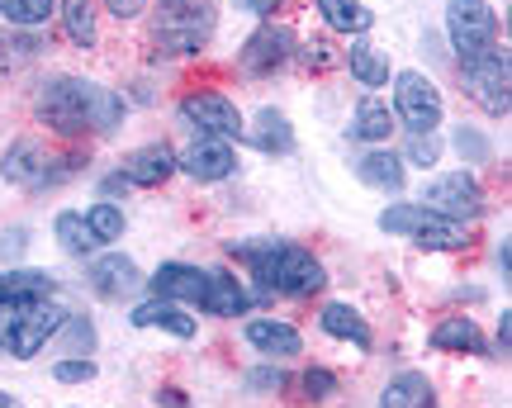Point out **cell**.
<instances>
[{"label": "cell", "instance_id": "cell-1", "mask_svg": "<svg viewBox=\"0 0 512 408\" xmlns=\"http://www.w3.org/2000/svg\"><path fill=\"white\" fill-rule=\"evenodd\" d=\"M38 119L62 138L81 133H114L124 124V100L86 76H53L38 91Z\"/></svg>", "mask_w": 512, "mask_h": 408}, {"label": "cell", "instance_id": "cell-2", "mask_svg": "<svg viewBox=\"0 0 512 408\" xmlns=\"http://www.w3.org/2000/svg\"><path fill=\"white\" fill-rule=\"evenodd\" d=\"M228 252L252 271L256 290L261 295H290V299H309L328 285V271L323 261L313 257L309 247L299 242H271V238H256V242H228Z\"/></svg>", "mask_w": 512, "mask_h": 408}, {"label": "cell", "instance_id": "cell-3", "mask_svg": "<svg viewBox=\"0 0 512 408\" xmlns=\"http://www.w3.org/2000/svg\"><path fill=\"white\" fill-rule=\"evenodd\" d=\"M380 228L394 233V238H413L427 252H456V247H465V223L441 219V214L422 209V204H389L380 214Z\"/></svg>", "mask_w": 512, "mask_h": 408}, {"label": "cell", "instance_id": "cell-4", "mask_svg": "<svg viewBox=\"0 0 512 408\" xmlns=\"http://www.w3.org/2000/svg\"><path fill=\"white\" fill-rule=\"evenodd\" d=\"M214 34V5L209 0H181V5H166V15L157 19V53L162 57H190L200 53Z\"/></svg>", "mask_w": 512, "mask_h": 408}, {"label": "cell", "instance_id": "cell-5", "mask_svg": "<svg viewBox=\"0 0 512 408\" xmlns=\"http://www.w3.org/2000/svg\"><path fill=\"white\" fill-rule=\"evenodd\" d=\"M422 209H432L441 219L451 223H465V219H479L484 214V190L470 171H437V176H427V186H422Z\"/></svg>", "mask_w": 512, "mask_h": 408}, {"label": "cell", "instance_id": "cell-6", "mask_svg": "<svg viewBox=\"0 0 512 408\" xmlns=\"http://www.w3.org/2000/svg\"><path fill=\"white\" fill-rule=\"evenodd\" d=\"M446 38L465 57H479L484 48L498 43V15L489 0H446Z\"/></svg>", "mask_w": 512, "mask_h": 408}, {"label": "cell", "instance_id": "cell-7", "mask_svg": "<svg viewBox=\"0 0 512 408\" xmlns=\"http://www.w3.org/2000/svg\"><path fill=\"white\" fill-rule=\"evenodd\" d=\"M394 119H403L408 133H437L446 119L441 91L422 72H399L394 76Z\"/></svg>", "mask_w": 512, "mask_h": 408}, {"label": "cell", "instance_id": "cell-8", "mask_svg": "<svg viewBox=\"0 0 512 408\" xmlns=\"http://www.w3.org/2000/svg\"><path fill=\"white\" fill-rule=\"evenodd\" d=\"M460 76H465V86L475 95V105H484L489 114H508V86H512V72H508V53L503 48H484L479 57H465L460 62Z\"/></svg>", "mask_w": 512, "mask_h": 408}, {"label": "cell", "instance_id": "cell-9", "mask_svg": "<svg viewBox=\"0 0 512 408\" xmlns=\"http://www.w3.org/2000/svg\"><path fill=\"white\" fill-rule=\"evenodd\" d=\"M67 323V314L57 309L53 299H34V304H24V314L10 323V333H5V352L15 356V361H29L48 347V337L57 333Z\"/></svg>", "mask_w": 512, "mask_h": 408}, {"label": "cell", "instance_id": "cell-10", "mask_svg": "<svg viewBox=\"0 0 512 408\" xmlns=\"http://www.w3.org/2000/svg\"><path fill=\"white\" fill-rule=\"evenodd\" d=\"M294 57V29L290 24H261L247 43H242L238 67L242 76H271Z\"/></svg>", "mask_w": 512, "mask_h": 408}, {"label": "cell", "instance_id": "cell-11", "mask_svg": "<svg viewBox=\"0 0 512 408\" xmlns=\"http://www.w3.org/2000/svg\"><path fill=\"white\" fill-rule=\"evenodd\" d=\"M181 119L209 138H242V114L223 91H195L181 100Z\"/></svg>", "mask_w": 512, "mask_h": 408}, {"label": "cell", "instance_id": "cell-12", "mask_svg": "<svg viewBox=\"0 0 512 408\" xmlns=\"http://www.w3.org/2000/svg\"><path fill=\"white\" fill-rule=\"evenodd\" d=\"M176 167H181L190 181L214 186V181H228V176L238 171V152H233V143H228V138H209V133H200V138H195V143L176 157Z\"/></svg>", "mask_w": 512, "mask_h": 408}, {"label": "cell", "instance_id": "cell-13", "mask_svg": "<svg viewBox=\"0 0 512 408\" xmlns=\"http://www.w3.org/2000/svg\"><path fill=\"white\" fill-rule=\"evenodd\" d=\"M152 299H171V304H204V290H209V271L200 266H185V261H166L152 271V280H143Z\"/></svg>", "mask_w": 512, "mask_h": 408}, {"label": "cell", "instance_id": "cell-14", "mask_svg": "<svg viewBox=\"0 0 512 408\" xmlns=\"http://www.w3.org/2000/svg\"><path fill=\"white\" fill-rule=\"evenodd\" d=\"M0 171H5V181H15L19 190H48L57 186V171H53V157L38 148L34 138H19L15 148L5 152V162H0Z\"/></svg>", "mask_w": 512, "mask_h": 408}, {"label": "cell", "instance_id": "cell-15", "mask_svg": "<svg viewBox=\"0 0 512 408\" xmlns=\"http://www.w3.org/2000/svg\"><path fill=\"white\" fill-rule=\"evenodd\" d=\"M86 280H91V290L100 299H124V295H133V290L143 285V271H138V261H133V257L110 252V257H95L91 261Z\"/></svg>", "mask_w": 512, "mask_h": 408}, {"label": "cell", "instance_id": "cell-16", "mask_svg": "<svg viewBox=\"0 0 512 408\" xmlns=\"http://www.w3.org/2000/svg\"><path fill=\"white\" fill-rule=\"evenodd\" d=\"M176 152L166 148V143H147V148L128 152L124 157V181L128 186H143V190H157L162 181H171L176 176Z\"/></svg>", "mask_w": 512, "mask_h": 408}, {"label": "cell", "instance_id": "cell-17", "mask_svg": "<svg viewBox=\"0 0 512 408\" xmlns=\"http://www.w3.org/2000/svg\"><path fill=\"white\" fill-rule=\"evenodd\" d=\"M242 337H247L261 356H299V352H304V337H299V328L280 323V318H252V323L242 328Z\"/></svg>", "mask_w": 512, "mask_h": 408}, {"label": "cell", "instance_id": "cell-18", "mask_svg": "<svg viewBox=\"0 0 512 408\" xmlns=\"http://www.w3.org/2000/svg\"><path fill=\"white\" fill-rule=\"evenodd\" d=\"M128 323H133V328H166V333L181 337V342H190V337L200 333V323L185 314L181 304H171V299H147V304H138Z\"/></svg>", "mask_w": 512, "mask_h": 408}, {"label": "cell", "instance_id": "cell-19", "mask_svg": "<svg viewBox=\"0 0 512 408\" xmlns=\"http://www.w3.org/2000/svg\"><path fill=\"white\" fill-rule=\"evenodd\" d=\"M252 309V295H247V285L233 280L228 271H209V290H204V304L200 314H214V318H238Z\"/></svg>", "mask_w": 512, "mask_h": 408}, {"label": "cell", "instance_id": "cell-20", "mask_svg": "<svg viewBox=\"0 0 512 408\" xmlns=\"http://www.w3.org/2000/svg\"><path fill=\"white\" fill-rule=\"evenodd\" d=\"M356 176H361L370 190H384V195H399L403 181H408V171H403V157H399V152H389V148L366 152V157L356 162Z\"/></svg>", "mask_w": 512, "mask_h": 408}, {"label": "cell", "instance_id": "cell-21", "mask_svg": "<svg viewBox=\"0 0 512 408\" xmlns=\"http://www.w3.org/2000/svg\"><path fill=\"white\" fill-rule=\"evenodd\" d=\"M380 408H437V390L422 371H399L384 385Z\"/></svg>", "mask_w": 512, "mask_h": 408}, {"label": "cell", "instance_id": "cell-22", "mask_svg": "<svg viewBox=\"0 0 512 408\" xmlns=\"http://www.w3.org/2000/svg\"><path fill=\"white\" fill-rule=\"evenodd\" d=\"M318 323H323V333H328V337H342V342H351L356 352H370V347H375V337H370V323L356 314L351 304H328Z\"/></svg>", "mask_w": 512, "mask_h": 408}, {"label": "cell", "instance_id": "cell-23", "mask_svg": "<svg viewBox=\"0 0 512 408\" xmlns=\"http://www.w3.org/2000/svg\"><path fill=\"white\" fill-rule=\"evenodd\" d=\"M437 352H470V356H484V333L475 328V318H441L432 337H427Z\"/></svg>", "mask_w": 512, "mask_h": 408}, {"label": "cell", "instance_id": "cell-24", "mask_svg": "<svg viewBox=\"0 0 512 408\" xmlns=\"http://www.w3.org/2000/svg\"><path fill=\"white\" fill-rule=\"evenodd\" d=\"M394 133V114L384 100L375 95H361V105H356V119H351V138H361V143H384Z\"/></svg>", "mask_w": 512, "mask_h": 408}, {"label": "cell", "instance_id": "cell-25", "mask_svg": "<svg viewBox=\"0 0 512 408\" xmlns=\"http://www.w3.org/2000/svg\"><path fill=\"white\" fill-rule=\"evenodd\" d=\"M318 15L328 19V29L351 34V38L370 34V24H375V15H370L361 0H318Z\"/></svg>", "mask_w": 512, "mask_h": 408}, {"label": "cell", "instance_id": "cell-26", "mask_svg": "<svg viewBox=\"0 0 512 408\" xmlns=\"http://www.w3.org/2000/svg\"><path fill=\"white\" fill-rule=\"evenodd\" d=\"M53 233H57V242H62V252H72V257H86V252H95V247H100V238L91 233L86 214H76V209H62V214H57Z\"/></svg>", "mask_w": 512, "mask_h": 408}, {"label": "cell", "instance_id": "cell-27", "mask_svg": "<svg viewBox=\"0 0 512 408\" xmlns=\"http://www.w3.org/2000/svg\"><path fill=\"white\" fill-rule=\"evenodd\" d=\"M252 143L261 152H294V129H290V119L280 110H261L256 114V133H252Z\"/></svg>", "mask_w": 512, "mask_h": 408}, {"label": "cell", "instance_id": "cell-28", "mask_svg": "<svg viewBox=\"0 0 512 408\" xmlns=\"http://www.w3.org/2000/svg\"><path fill=\"white\" fill-rule=\"evenodd\" d=\"M347 67H351V76H356L361 86H370V91L389 81V57H384L380 48H370V43H351Z\"/></svg>", "mask_w": 512, "mask_h": 408}, {"label": "cell", "instance_id": "cell-29", "mask_svg": "<svg viewBox=\"0 0 512 408\" xmlns=\"http://www.w3.org/2000/svg\"><path fill=\"white\" fill-rule=\"evenodd\" d=\"M62 29L76 48H95V10L91 0H62Z\"/></svg>", "mask_w": 512, "mask_h": 408}, {"label": "cell", "instance_id": "cell-30", "mask_svg": "<svg viewBox=\"0 0 512 408\" xmlns=\"http://www.w3.org/2000/svg\"><path fill=\"white\" fill-rule=\"evenodd\" d=\"M57 15V0H0V19H10L19 29H43Z\"/></svg>", "mask_w": 512, "mask_h": 408}, {"label": "cell", "instance_id": "cell-31", "mask_svg": "<svg viewBox=\"0 0 512 408\" xmlns=\"http://www.w3.org/2000/svg\"><path fill=\"white\" fill-rule=\"evenodd\" d=\"M86 223H91V233L100 242H119V238H124V209H119V204H110V200L91 204V209H86Z\"/></svg>", "mask_w": 512, "mask_h": 408}, {"label": "cell", "instance_id": "cell-32", "mask_svg": "<svg viewBox=\"0 0 512 408\" xmlns=\"http://www.w3.org/2000/svg\"><path fill=\"white\" fill-rule=\"evenodd\" d=\"M451 143H456V152L460 157H465V162H470V167H484V162H489V138H484V133H475V129H465V124H460L456 129V138H451Z\"/></svg>", "mask_w": 512, "mask_h": 408}, {"label": "cell", "instance_id": "cell-33", "mask_svg": "<svg viewBox=\"0 0 512 408\" xmlns=\"http://www.w3.org/2000/svg\"><path fill=\"white\" fill-rule=\"evenodd\" d=\"M285 385H290V375L280 366H256V371L242 375V390L247 394H271V390H285Z\"/></svg>", "mask_w": 512, "mask_h": 408}, {"label": "cell", "instance_id": "cell-34", "mask_svg": "<svg viewBox=\"0 0 512 408\" xmlns=\"http://www.w3.org/2000/svg\"><path fill=\"white\" fill-rule=\"evenodd\" d=\"M53 380H62V385H86V380H95V361L91 356H67V361L53 366Z\"/></svg>", "mask_w": 512, "mask_h": 408}, {"label": "cell", "instance_id": "cell-35", "mask_svg": "<svg viewBox=\"0 0 512 408\" xmlns=\"http://www.w3.org/2000/svg\"><path fill=\"white\" fill-rule=\"evenodd\" d=\"M299 390H304V399H328V394H337V375L323 366H309L299 375Z\"/></svg>", "mask_w": 512, "mask_h": 408}, {"label": "cell", "instance_id": "cell-36", "mask_svg": "<svg viewBox=\"0 0 512 408\" xmlns=\"http://www.w3.org/2000/svg\"><path fill=\"white\" fill-rule=\"evenodd\" d=\"M413 167H437V157H441V143H437V133H413V143H408V152H403Z\"/></svg>", "mask_w": 512, "mask_h": 408}, {"label": "cell", "instance_id": "cell-37", "mask_svg": "<svg viewBox=\"0 0 512 408\" xmlns=\"http://www.w3.org/2000/svg\"><path fill=\"white\" fill-rule=\"evenodd\" d=\"M67 347H72V352H91V347H95V328L86 323V318L67 314Z\"/></svg>", "mask_w": 512, "mask_h": 408}, {"label": "cell", "instance_id": "cell-38", "mask_svg": "<svg viewBox=\"0 0 512 408\" xmlns=\"http://www.w3.org/2000/svg\"><path fill=\"white\" fill-rule=\"evenodd\" d=\"M24 247H29V233H24V228H5V233H0V261H5V266H15Z\"/></svg>", "mask_w": 512, "mask_h": 408}, {"label": "cell", "instance_id": "cell-39", "mask_svg": "<svg viewBox=\"0 0 512 408\" xmlns=\"http://www.w3.org/2000/svg\"><path fill=\"white\" fill-rule=\"evenodd\" d=\"M105 5H110L114 19H138V15H143L147 0H105Z\"/></svg>", "mask_w": 512, "mask_h": 408}, {"label": "cell", "instance_id": "cell-40", "mask_svg": "<svg viewBox=\"0 0 512 408\" xmlns=\"http://www.w3.org/2000/svg\"><path fill=\"white\" fill-rule=\"evenodd\" d=\"M508 347H512V314L503 309V318H498V352L508 356Z\"/></svg>", "mask_w": 512, "mask_h": 408}, {"label": "cell", "instance_id": "cell-41", "mask_svg": "<svg viewBox=\"0 0 512 408\" xmlns=\"http://www.w3.org/2000/svg\"><path fill=\"white\" fill-rule=\"evenodd\" d=\"M332 48H328V43H313V48H304V57H309V62H313V67H328V62H332Z\"/></svg>", "mask_w": 512, "mask_h": 408}, {"label": "cell", "instance_id": "cell-42", "mask_svg": "<svg viewBox=\"0 0 512 408\" xmlns=\"http://www.w3.org/2000/svg\"><path fill=\"white\" fill-rule=\"evenodd\" d=\"M242 10H252V15H275V5H280V0H238Z\"/></svg>", "mask_w": 512, "mask_h": 408}, {"label": "cell", "instance_id": "cell-43", "mask_svg": "<svg viewBox=\"0 0 512 408\" xmlns=\"http://www.w3.org/2000/svg\"><path fill=\"white\" fill-rule=\"evenodd\" d=\"M124 190H133V186L124 181V171H114L110 181H105V195H124Z\"/></svg>", "mask_w": 512, "mask_h": 408}, {"label": "cell", "instance_id": "cell-44", "mask_svg": "<svg viewBox=\"0 0 512 408\" xmlns=\"http://www.w3.org/2000/svg\"><path fill=\"white\" fill-rule=\"evenodd\" d=\"M0 408H24V404H19L15 394H5V390H0Z\"/></svg>", "mask_w": 512, "mask_h": 408}, {"label": "cell", "instance_id": "cell-45", "mask_svg": "<svg viewBox=\"0 0 512 408\" xmlns=\"http://www.w3.org/2000/svg\"><path fill=\"white\" fill-rule=\"evenodd\" d=\"M162 5H181V0H162Z\"/></svg>", "mask_w": 512, "mask_h": 408}]
</instances>
